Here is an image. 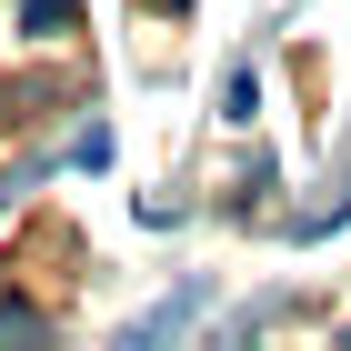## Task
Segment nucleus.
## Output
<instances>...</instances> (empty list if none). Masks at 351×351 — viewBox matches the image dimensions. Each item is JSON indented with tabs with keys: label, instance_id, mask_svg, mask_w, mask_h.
Returning <instances> with one entry per match:
<instances>
[{
	"label": "nucleus",
	"instance_id": "nucleus-2",
	"mask_svg": "<svg viewBox=\"0 0 351 351\" xmlns=\"http://www.w3.org/2000/svg\"><path fill=\"white\" fill-rule=\"evenodd\" d=\"M191 322H201V281H191V291H171L161 311H141V322H131V341H171V331H191Z\"/></svg>",
	"mask_w": 351,
	"mask_h": 351
},
{
	"label": "nucleus",
	"instance_id": "nucleus-4",
	"mask_svg": "<svg viewBox=\"0 0 351 351\" xmlns=\"http://www.w3.org/2000/svg\"><path fill=\"white\" fill-rule=\"evenodd\" d=\"M251 101H261V81H251V71H231V81H221V121H251Z\"/></svg>",
	"mask_w": 351,
	"mask_h": 351
},
{
	"label": "nucleus",
	"instance_id": "nucleus-3",
	"mask_svg": "<svg viewBox=\"0 0 351 351\" xmlns=\"http://www.w3.org/2000/svg\"><path fill=\"white\" fill-rule=\"evenodd\" d=\"M71 21H81V0H30V10H21V30H30V40H60Z\"/></svg>",
	"mask_w": 351,
	"mask_h": 351
},
{
	"label": "nucleus",
	"instance_id": "nucleus-5",
	"mask_svg": "<svg viewBox=\"0 0 351 351\" xmlns=\"http://www.w3.org/2000/svg\"><path fill=\"white\" fill-rule=\"evenodd\" d=\"M21 331H51V311H30V301H0V341H21Z\"/></svg>",
	"mask_w": 351,
	"mask_h": 351
},
{
	"label": "nucleus",
	"instance_id": "nucleus-1",
	"mask_svg": "<svg viewBox=\"0 0 351 351\" xmlns=\"http://www.w3.org/2000/svg\"><path fill=\"white\" fill-rule=\"evenodd\" d=\"M341 221H351V171H341V181H322V201H301L281 231H291V241H322V231H341Z\"/></svg>",
	"mask_w": 351,
	"mask_h": 351
}]
</instances>
